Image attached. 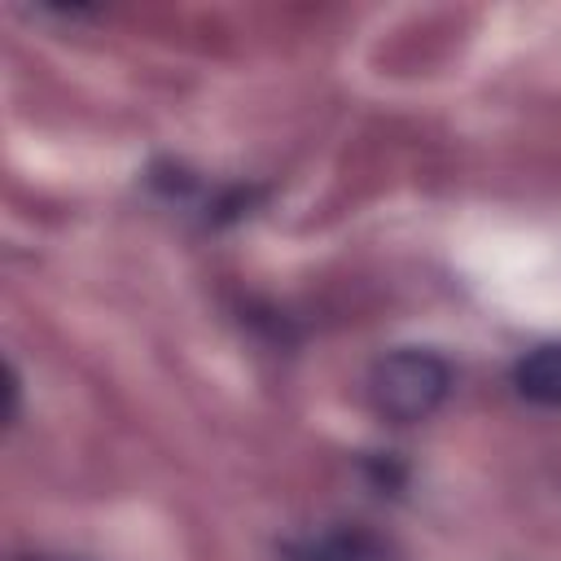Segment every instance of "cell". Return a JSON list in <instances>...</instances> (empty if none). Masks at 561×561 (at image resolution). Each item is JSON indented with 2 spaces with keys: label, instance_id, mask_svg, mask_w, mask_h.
<instances>
[{
  "label": "cell",
  "instance_id": "obj_1",
  "mask_svg": "<svg viewBox=\"0 0 561 561\" xmlns=\"http://www.w3.org/2000/svg\"><path fill=\"white\" fill-rule=\"evenodd\" d=\"M368 390H373V408L381 416L412 425L443 408V399L451 390V368L430 346H399L373 364Z\"/></svg>",
  "mask_w": 561,
  "mask_h": 561
},
{
  "label": "cell",
  "instance_id": "obj_2",
  "mask_svg": "<svg viewBox=\"0 0 561 561\" xmlns=\"http://www.w3.org/2000/svg\"><path fill=\"white\" fill-rule=\"evenodd\" d=\"M280 552L289 561H390L386 543L373 539L368 530H355V526H337V530H320V535L294 539Z\"/></svg>",
  "mask_w": 561,
  "mask_h": 561
},
{
  "label": "cell",
  "instance_id": "obj_3",
  "mask_svg": "<svg viewBox=\"0 0 561 561\" xmlns=\"http://www.w3.org/2000/svg\"><path fill=\"white\" fill-rule=\"evenodd\" d=\"M513 386L530 403L561 408V342H543L530 355H522L513 364Z\"/></svg>",
  "mask_w": 561,
  "mask_h": 561
}]
</instances>
